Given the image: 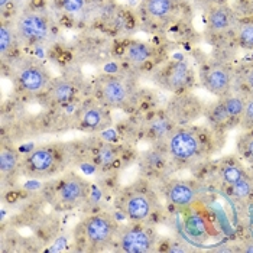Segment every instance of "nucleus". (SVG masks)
<instances>
[{
  "label": "nucleus",
  "mask_w": 253,
  "mask_h": 253,
  "mask_svg": "<svg viewBox=\"0 0 253 253\" xmlns=\"http://www.w3.org/2000/svg\"><path fill=\"white\" fill-rule=\"evenodd\" d=\"M58 3L59 9L68 15H80L85 9L87 0H55Z\"/></svg>",
  "instance_id": "nucleus-25"
},
{
  "label": "nucleus",
  "mask_w": 253,
  "mask_h": 253,
  "mask_svg": "<svg viewBox=\"0 0 253 253\" xmlns=\"http://www.w3.org/2000/svg\"><path fill=\"white\" fill-rule=\"evenodd\" d=\"M74 96H76V88L68 81H58L49 90V97L52 98V101L59 103V104L70 103L74 98Z\"/></svg>",
  "instance_id": "nucleus-18"
},
{
  "label": "nucleus",
  "mask_w": 253,
  "mask_h": 253,
  "mask_svg": "<svg viewBox=\"0 0 253 253\" xmlns=\"http://www.w3.org/2000/svg\"><path fill=\"white\" fill-rule=\"evenodd\" d=\"M16 37H18L16 26L13 28L10 22H3L0 26V54L3 58L13 49Z\"/></svg>",
  "instance_id": "nucleus-19"
},
{
  "label": "nucleus",
  "mask_w": 253,
  "mask_h": 253,
  "mask_svg": "<svg viewBox=\"0 0 253 253\" xmlns=\"http://www.w3.org/2000/svg\"><path fill=\"white\" fill-rule=\"evenodd\" d=\"M168 152L178 161H188L200 152V139L193 132L175 130L168 137Z\"/></svg>",
  "instance_id": "nucleus-6"
},
{
  "label": "nucleus",
  "mask_w": 253,
  "mask_h": 253,
  "mask_svg": "<svg viewBox=\"0 0 253 253\" xmlns=\"http://www.w3.org/2000/svg\"><path fill=\"white\" fill-rule=\"evenodd\" d=\"M18 37L28 43H39L48 38L49 35V23L45 15L32 9L20 15L16 22Z\"/></svg>",
  "instance_id": "nucleus-2"
},
{
  "label": "nucleus",
  "mask_w": 253,
  "mask_h": 253,
  "mask_svg": "<svg viewBox=\"0 0 253 253\" xmlns=\"http://www.w3.org/2000/svg\"><path fill=\"white\" fill-rule=\"evenodd\" d=\"M245 83H246V85L253 90V67H251L248 71H246V76H245Z\"/></svg>",
  "instance_id": "nucleus-31"
},
{
  "label": "nucleus",
  "mask_w": 253,
  "mask_h": 253,
  "mask_svg": "<svg viewBox=\"0 0 253 253\" xmlns=\"http://www.w3.org/2000/svg\"><path fill=\"white\" fill-rule=\"evenodd\" d=\"M119 246L126 253H149L154 251L155 236L140 226L127 227L119 234Z\"/></svg>",
  "instance_id": "nucleus-4"
},
{
  "label": "nucleus",
  "mask_w": 253,
  "mask_h": 253,
  "mask_svg": "<svg viewBox=\"0 0 253 253\" xmlns=\"http://www.w3.org/2000/svg\"><path fill=\"white\" fill-rule=\"evenodd\" d=\"M83 233L87 242L93 246L104 248L110 245L117 234L116 221L106 213H98L87 217L83 224Z\"/></svg>",
  "instance_id": "nucleus-1"
},
{
  "label": "nucleus",
  "mask_w": 253,
  "mask_h": 253,
  "mask_svg": "<svg viewBox=\"0 0 253 253\" xmlns=\"http://www.w3.org/2000/svg\"><path fill=\"white\" fill-rule=\"evenodd\" d=\"M240 251L245 253H253V240H251V242H246V243L242 246V249H240Z\"/></svg>",
  "instance_id": "nucleus-32"
},
{
  "label": "nucleus",
  "mask_w": 253,
  "mask_h": 253,
  "mask_svg": "<svg viewBox=\"0 0 253 253\" xmlns=\"http://www.w3.org/2000/svg\"><path fill=\"white\" fill-rule=\"evenodd\" d=\"M106 122H107V116L103 112V109H100L98 106H88L81 112V125L85 129L98 130L104 127Z\"/></svg>",
  "instance_id": "nucleus-17"
},
{
  "label": "nucleus",
  "mask_w": 253,
  "mask_h": 253,
  "mask_svg": "<svg viewBox=\"0 0 253 253\" xmlns=\"http://www.w3.org/2000/svg\"><path fill=\"white\" fill-rule=\"evenodd\" d=\"M243 152H245V155L248 156L251 161H253V137L252 139H249V140L245 143V146H243Z\"/></svg>",
  "instance_id": "nucleus-30"
},
{
  "label": "nucleus",
  "mask_w": 253,
  "mask_h": 253,
  "mask_svg": "<svg viewBox=\"0 0 253 253\" xmlns=\"http://www.w3.org/2000/svg\"><path fill=\"white\" fill-rule=\"evenodd\" d=\"M242 116H243V122L245 123L253 125V97L246 101V107H245V112H243Z\"/></svg>",
  "instance_id": "nucleus-29"
},
{
  "label": "nucleus",
  "mask_w": 253,
  "mask_h": 253,
  "mask_svg": "<svg viewBox=\"0 0 253 253\" xmlns=\"http://www.w3.org/2000/svg\"><path fill=\"white\" fill-rule=\"evenodd\" d=\"M164 85L171 91H181L190 84V70L184 61L171 62L164 73Z\"/></svg>",
  "instance_id": "nucleus-11"
},
{
  "label": "nucleus",
  "mask_w": 253,
  "mask_h": 253,
  "mask_svg": "<svg viewBox=\"0 0 253 253\" xmlns=\"http://www.w3.org/2000/svg\"><path fill=\"white\" fill-rule=\"evenodd\" d=\"M210 119H211L214 123H217V125H223V123L229 122L232 117L229 116V113H227L224 104L220 101V103H217V104H214V106L210 109Z\"/></svg>",
  "instance_id": "nucleus-27"
},
{
  "label": "nucleus",
  "mask_w": 253,
  "mask_h": 253,
  "mask_svg": "<svg viewBox=\"0 0 253 253\" xmlns=\"http://www.w3.org/2000/svg\"><path fill=\"white\" fill-rule=\"evenodd\" d=\"M16 81L23 91L31 94H39L48 88L51 78L41 65L31 62L20 67L16 76Z\"/></svg>",
  "instance_id": "nucleus-7"
},
{
  "label": "nucleus",
  "mask_w": 253,
  "mask_h": 253,
  "mask_svg": "<svg viewBox=\"0 0 253 253\" xmlns=\"http://www.w3.org/2000/svg\"><path fill=\"white\" fill-rule=\"evenodd\" d=\"M175 12V0H145V13L149 19L165 22Z\"/></svg>",
  "instance_id": "nucleus-14"
},
{
  "label": "nucleus",
  "mask_w": 253,
  "mask_h": 253,
  "mask_svg": "<svg viewBox=\"0 0 253 253\" xmlns=\"http://www.w3.org/2000/svg\"><path fill=\"white\" fill-rule=\"evenodd\" d=\"M58 162V151L52 148H39L26 156L25 167L34 175H48L55 171Z\"/></svg>",
  "instance_id": "nucleus-8"
},
{
  "label": "nucleus",
  "mask_w": 253,
  "mask_h": 253,
  "mask_svg": "<svg viewBox=\"0 0 253 253\" xmlns=\"http://www.w3.org/2000/svg\"><path fill=\"white\" fill-rule=\"evenodd\" d=\"M19 165V154L12 148H3L0 152V171L3 175H12Z\"/></svg>",
  "instance_id": "nucleus-20"
},
{
  "label": "nucleus",
  "mask_w": 253,
  "mask_h": 253,
  "mask_svg": "<svg viewBox=\"0 0 253 253\" xmlns=\"http://www.w3.org/2000/svg\"><path fill=\"white\" fill-rule=\"evenodd\" d=\"M209 1L211 6H217V4H226V0H206Z\"/></svg>",
  "instance_id": "nucleus-33"
},
{
  "label": "nucleus",
  "mask_w": 253,
  "mask_h": 253,
  "mask_svg": "<svg viewBox=\"0 0 253 253\" xmlns=\"http://www.w3.org/2000/svg\"><path fill=\"white\" fill-rule=\"evenodd\" d=\"M221 103L224 104L229 116L232 119L242 116L243 112H245V107H246V101L242 97H239V96H229V97L224 98Z\"/></svg>",
  "instance_id": "nucleus-23"
},
{
  "label": "nucleus",
  "mask_w": 253,
  "mask_h": 253,
  "mask_svg": "<svg viewBox=\"0 0 253 253\" xmlns=\"http://www.w3.org/2000/svg\"><path fill=\"white\" fill-rule=\"evenodd\" d=\"M168 200L176 207H190L195 201V191L187 182H174L168 188Z\"/></svg>",
  "instance_id": "nucleus-15"
},
{
  "label": "nucleus",
  "mask_w": 253,
  "mask_h": 253,
  "mask_svg": "<svg viewBox=\"0 0 253 253\" xmlns=\"http://www.w3.org/2000/svg\"><path fill=\"white\" fill-rule=\"evenodd\" d=\"M9 3H10V0H0V9H1V12L4 10V7H6Z\"/></svg>",
  "instance_id": "nucleus-34"
},
{
  "label": "nucleus",
  "mask_w": 253,
  "mask_h": 253,
  "mask_svg": "<svg viewBox=\"0 0 253 253\" xmlns=\"http://www.w3.org/2000/svg\"><path fill=\"white\" fill-rule=\"evenodd\" d=\"M203 84L204 87L215 96H224L232 84L230 71L224 65H211L203 73Z\"/></svg>",
  "instance_id": "nucleus-10"
},
{
  "label": "nucleus",
  "mask_w": 253,
  "mask_h": 253,
  "mask_svg": "<svg viewBox=\"0 0 253 253\" xmlns=\"http://www.w3.org/2000/svg\"><path fill=\"white\" fill-rule=\"evenodd\" d=\"M117 162V151L112 145H103L96 152V164L100 168H110Z\"/></svg>",
  "instance_id": "nucleus-21"
},
{
  "label": "nucleus",
  "mask_w": 253,
  "mask_h": 253,
  "mask_svg": "<svg viewBox=\"0 0 253 253\" xmlns=\"http://www.w3.org/2000/svg\"><path fill=\"white\" fill-rule=\"evenodd\" d=\"M207 23H209L210 32H213V34H223V32H226L232 26V23H233L232 10L226 4L211 6L210 12H209Z\"/></svg>",
  "instance_id": "nucleus-12"
},
{
  "label": "nucleus",
  "mask_w": 253,
  "mask_h": 253,
  "mask_svg": "<svg viewBox=\"0 0 253 253\" xmlns=\"http://www.w3.org/2000/svg\"><path fill=\"white\" fill-rule=\"evenodd\" d=\"M248 211H249V217H251V221H253V203H251V206H249Z\"/></svg>",
  "instance_id": "nucleus-35"
},
{
  "label": "nucleus",
  "mask_w": 253,
  "mask_h": 253,
  "mask_svg": "<svg viewBox=\"0 0 253 253\" xmlns=\"http://www.w3.org/2000/svg\"><path fill=\"white\" fill-rule=\"evenodd\" d=\"M232 187H233L234 197L239 198V200H245V198H248L249 195L252 194V184L246 176L242 178L239 182H236Z\"/></svg>",
  "instance_id": "nucleus-26"
},
{
  "label": "nucleus",
  "mask_w": 253,
  "mask_h": 253,
  "mask_svg": "<svg viewBox=\"0 0 253 253\" xmlns=\"http://www.w3.org/2000/svg\"><path fill=\"white\" fill-rule=\"evenodd\" d=\"M55 197L62 206L77 207L87 200L88 187L78 176H65L64 179L59 181L57 188H55Z\"/></svg>",
  "instance_id": "nucleus-5"
},
{
  "label": "nucleus",
  "mask_w": 253,
  "mask_h": 253,
  "mask_svg": "<svg viewBox=\"0 0 253 253\" xmlns=\"http://www.w3.org/2000/svg\"><path fill=\"white\" fill-rule=\"evenodd\" d=\"M152 55H154L152 48L148 43H143V42H130L125 48V57L135 67L145 65L148 61L152 59Z\"/></svg>",
  "instance_id": "nucleus-16"
},
{
  "label": "nucleus",
  "mask_w": 253,
  "mask_h": 253,
  "mask_svg": "<svg viewBox=\"0 0 253 253\" xmlns=\"http://www.w3.org/2000/svg\"><path fill=\"white\" fill-rule=\"evenodd\" d=\"M245 176V171L237 164H226L221 168V178L227 185H234Z\"/></svg>",
  "instance_id": "nucleus-22"
},
{
  "label": "nucleus",
  "mask_w": 253,
  "mask_h": 253,
  "mask_svg": "<svg viewBox=\"0 0 253 253\" xmlns=\"http://www.w3.org/2000/svg\"><path fill=\"white\" fill-rule=\"evenodd\" d=\"M152 132H155L156 136H161V135H165L168 132V127H167V123L164 119H158L156 122H154L152 127H151Z\"/></svg>",
  "instance_id": "nucleus-28"
},
{
  "label": "nucleus",
  "mask_w": 253,
  "mask_h": 253,
  "mask_svg": "<svg viewBox=\"0 0 253 253\" xmlns=\"http://www.w3.org/2000/svg\"><path fill=\"white\" fill-rule=\"evenodd\" d=\"M185 229L188 234L195 239V240H207L210 239L211 233V226L210 221L206 218V215L198 213V211H191L185 218Z\"/></svg>",
  "instance_id": "nucleus-13"
},
{
  "label": "nucleus",
  "mask_w": 253,
  "mask_h": 253,
  "mask_svg": "<svg viewBox=\"0 0 253 253\" xmlns=\"http://www.w3.org/2000/svg\"><path fill=\"white\" fill-rule=\"evenodd\" d=\"M97 93L101 101L112 107H123L129 103L132 90L125 78L106 76L97 83Z\"/></svg>",
  "instance_id": "nucleus-3"
},
{
  "label": "nucleus",
  "mask_w": 253,
  "mask_h": 253,
  "mask_svg": "<svg viewBox=\"0 0 253 253\" xmlns=\"http://www.w3.org/2000/svg\"><path fill=\"white\" fill-rule=\"evenodd\" d=\"M236 37L243 48H253V20L239 25Z\"/></svg>",
  "instance_id": "nucleus-24"
},
{
  "label": "nucleus",
  "mask_w": 253,
  "mask_h": 253,
  "mask_svg": "<svg viewBox=\"0 0 253 253\" xmlns=\"http://www.w3.org/2000/svg\"><path fill=\"white\" fill-rule=\"evenodd\" d=\"M123 211L132 221L142 223L148 220L154 211V198L148 193L135 191L125 198Z\"/></svg>",
  "instance_id": "nucleus-9"
}]
</instances>
